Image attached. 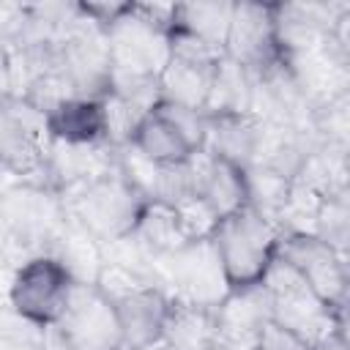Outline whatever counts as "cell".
Wrapping results in <instances>:
<instances>
[{"instance_id": "cell-1", "label": "cell", "mask_w": 350, "mask_h": 350, "mask_svg": "<svg viewBox=\"0 0 350 350\" xmlns=\"http://www.w3.org/2000/svg\"><path fill=\"white\" fill-rule=\"evenodd\" d=\"M279 230L254 202L213 221L211 249L227 293H243L268 284L279 260Z\"/></svg>"}, {"instance_id": "cell-2", "label": "cell", "mask_w": 350, "mask_h": 350, "mask_svg": "<svg viewBox=\"0 0 350 350\" xmlns=\"http://www.w3.org/2000/svg\"><path fill=\"white\" fill-rule=\"evenodd\" d=\"M205 123L194 107L161 98L131 126L134 150L159 170L186 167L205 145Z\"/></svg>"}, {"instance_id": "cell-3", "label": "cell", "mask_w": 350, "mask_h": 350, "mask_svg": "<svg viewBox=\"0 0 350 350\" xmlns=\"http://www.w3.org/2000/svg\"><path fill=\"white\" fill-rule=\"evenodd\" d=\"M74 287L77 279L63 260L38 254L16 268L8 287V301L25 323L38 328H55L68 306Z\"/></svg>"}, {"instance_id": "cell-4", "label": "cell", "mask_w": 350, "mask_h": 350, "mask_svg": "<svg viewBox=\"0 0 350 350\" xmlns=\"http://www.w3.org/2000/svg\"><path fill=\"white\" fill-rule=\"evenodd\" d=\"M317 301L325 312L345 306L347 276L339 254L325 238L317 235H290L279 243V260Z\"/></svg>"}, {"instance_id": "cell-5", "label": "cell", "mask_w": 350, "mask_h": 350, "mask_svg": "<svg viewBox=\"0 0 350 350\" xmlns=\"http://www.w3.org/2000/svg\"><path fill=\"white\" fill-rule=\"evenodd\" d=\"M55 328L63 350H123L112 293H104L96 284L77 282Z\"/></svg>"}, {"instance_id": "cell-6", "label": "cell", "mask_w": 350, "mask_h": 350, "mask_svg": "<svg viewBox=\"0 0 350 350\" xmlns=\"http://www.w3.org/2000/svg\"><path fill=\"white\" fill-rule=\"evenodd\" d=\"M123 350H156L172 317L175 301L159 287H131L112 295Z\"/></svg>"}, {"instance_id": "cell-7", "label": "cell", "mask_w": 350, "mask_h": 350, "mask_svg": "<svg viewBox=\"0 0 350 350\" xmlns=\"http://www.w3.org/2000/svg\"><path fill=\"white\" fill-rule=\"evenodd\" d=\"M148 202L142 200V191L134 183L126 180H101L96 183L85 200H82V219L96 230L98 235L120 238L137 230V224L145 221Z\"/></svg>"}, {"instance_id": "cell-8", "label": "cell", "mask_w": 350, "mask_h": 350, "mask_svg": "<svg viewBox=\"0 0 350 350\" xmlns=\"http://www.w3.org/2000/svg\"><path fill=\"white\" fill-rule=\"evenodd\" d=\"M194 200L211 213V221L241 211L252 202V180L246 167L211 153L205 167L194 175Z\"/></svg>"}, {"instance_id": "cell-9", "label": "cell", "mask_w": 350, "mask_h": 350, "mask_svg": "<svg viewBox=\"0 0 350 350\" xmlns=\"http://www.w3.org/2000/svg\"><path fill=\"white\" fill-rule=\"evenodd\" d=\"M44 126L66 145H93L109 129V109L101 98H63L49 107Z\"/></svg>"}, {"instance_id": "cell-10", "label": "cell", "mask_w": 350, "mask_h": 350, "mask_svg": "<svg viewBox=\"0 0 350 350\" xmlns=\"http://www.w3.org/2000/svg\"><path fill=\"white\" fill-rule=\"evenodd\" d=\"M221 323L219 314L202 304H178L172 306V317L164 334V345L170 350H219Z\"/></svg>"}, {"instance_id": "cell-11", "label": "cell", "mask_w": 350, "mask_h": 350, "mask_svg": "<svg viewBox=\"0 0 350 350\" xmlns=\"http://www.w3.org/2000/svg\"><path fill=\"white\" fill-rule=\"evenodd\" d=\"M252 350H314V339L271 314L252 334Z\"/></svg>"}, {"instance_id": "cell-12", "label": "cell", "mask_w": 350, "mask_h": 350, "mask_svg": "<svg viewBox=\"0 0 350 350\" xmlns=\"http://www.w3.org/2000/svg\"><path fill=\"white\" fill-rule=\"evenodd\" d=\"M0 161L14 170H27L36 161V139L19 120H0Z\"/></svg>"}, {"instance_id": "cell-13", "label": "cell", "mask_w": 350, "mask_h": 350, "mask_svg": "<svg viewBox=\"0 0 350 350\" xmlns=\"http://www.w3.org/2000/svg\"><path fill=\"white\" fill-rule=\"evenodd\" d=\"M314 350H347L342 331H328V336L314 339Z\"/></svg>"}]
</instances>
